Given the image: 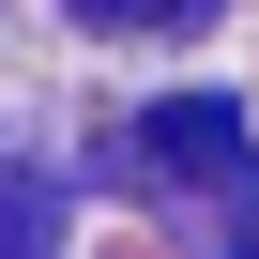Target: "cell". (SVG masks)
Returning <instances> with one entry per match:
<instances>
[{"label": "cell", "mask_w": 259, "mask_h": 259, "mask_svg": "<svg viewBox=\"0 0 259 259\" xmlns=\"http://www.w3.org/2000/svg\"><path fill=\"white\" fill-rule=\"evenodd\" d=\"M138 168L153 183H244V107H213V92L198 107H153L138 122Z\"/></svg>", "instance_id": "obj_1"}, {"label": "cell", "mask_w": 259, "mask_h": 259, "mask_svg": "<svg viewBox=\"0 0 259 259\" xmlns=\"http://www.w3.org/2000/svg\"><path fill=\"white\" fill-rule=\"evenodd\" d=\"M46 244H61V198L31 168H0V259H46Z\"/></svg>", "instance_id": "obj_2"}, {"label": "cell", "mask_w": 259, "mask_h": 259, "mask_svg": "<svg viewBox=\"0 0 259 259\" xmlns=\"http://www.w3.org/2000/svg\"><path fill=\"white\" fill-rule=\"evenodd\" d=\"M229 259H259V168L229 183Z\"/></svg>", "instance_id": "obj_3"}]
</instances>
